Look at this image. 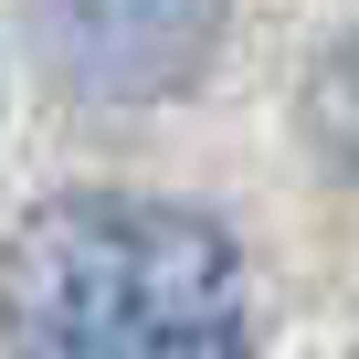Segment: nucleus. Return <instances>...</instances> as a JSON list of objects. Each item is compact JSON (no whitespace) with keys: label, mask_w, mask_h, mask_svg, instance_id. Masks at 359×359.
I'll return each mask as SVG.
<instances>
[{"label":"nucleus","mask_w":359,"mask_h":359,"mask_svg":"<svg viewBox=\"0 0 359 359\" xmlns=\"http://www.w3.org/2000/svg\"><path fill=\"white\" fill-rule=\"evenodd\" d=\"M243 243L212 212L74 191L0 243V359H243Z\"/></svg>","instance_id":"f257e3e1"},{"label":"nucleus","mask_w":359,"mask_h":359,"mask_svg":"<svg viewBox=\"0 0 359 359\" xmlns=\"http://www.w3.org/2000/svg\"><path fill=\"white\" fill-rule=\"evenodd\" d=\"M233 0H22V43L74 106H169L212 74Z\"/></svg>","instance_id":"f03ea898"},{"label":"nucleus","mask_w":359,"mask_h":359,"mask_svg":"<svg viewBox=\"0 0 359 359\" xmlns=\"http://www.w3.org/2000/svg\"><path fill=\"white\" fill-rule=\"evenodd\" d=\"M306 127H317V148H327L338 169H359V32L327 53V74H317V95H306Z\"/></svg>","instance_id":"7ed1b4c3"}]
</instances>
